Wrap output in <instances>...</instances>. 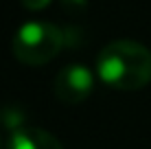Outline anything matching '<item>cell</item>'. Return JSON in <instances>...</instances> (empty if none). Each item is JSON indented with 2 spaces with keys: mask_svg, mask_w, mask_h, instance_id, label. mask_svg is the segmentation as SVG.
<instances>
[{
  "mask_svg": "<svg viewBox=\"0 0 151 149\" xmlns=\"http://www.w3.org/2000/svg\"><path fill=\"white\" fill-rule=\"evenodd\" d=\"M96 79L114 90H142L151 83V50L136 40H114L96 55Z\"/></svg>",
  "mask_w": 151,
  "mask_h": 149,
  "instance_id": "1",
  "label": "cell"
},
{
  "mask_svg": "<svg viewBox=\"0 0 151 149\" xmlns=\"http://www.w3.org/2000/svg\"><path fill=\"white\" fill-rule=\"evenodd\" d=\"M66 44V33L61 27L44 20L24 22L11 40L13 57L24 66H44L61 53Z\"/></svg>",
  "mask_w": 151,
  "mask_h": 149,
  "instance_id": "2",
  "label": "cell"
},
{
  "mask_svg": "<svg viewBox=\"0 0 151 149\" xmlns=\"http://www.w3.org/2000/svg\"><path fill=\"white\" fill-rule=\"evenodd\" d=\"M96 75L86 64H68L55 75V96L66 105H79L90 96Z\"/></svg>",
  "mask_w": 151,
  "mask_h": 149,
  "instance_id": "3",
  "label": "cell"
},
{
  "mask_svg": "<svg viewBox=\"0 0 151 149\" xmlns=\"http://www.w3.org/2000/svg\"><path fill=\"white\" fill-rule=\"evenodd\" d=\"M7 149H64V145L50 132L42 130V127L27 125L11 134V138L7 143Z\"/></svg>",
  "mask_w": 151,
  "mask_h": 149,
  "instance_id": "4",
  "label": "cell"
},
{
  "mask_svg": "<svg viewBox=\"0 0 151 149\" xmlns=\"http://www.w3.org/2000/svg\"><path fill=\"white\" fill-rule=\"evenodd\" d=\"M61 9L68 15H81L88 9V0H61Z\"/></svg>",
  "mask_w": 151,
  "mask_h": 149,
  "instance_id": "5",
  "label": "cell"
},
{
  "mask_svg": "<svg viewBox=\"0 0 151 149\" xmlns=\"http://www.w3.org/2000/svg\"><path fill=\"white\" fill-rule=\"evenodd\" d=\"M50 2H53V0H20V4H22L24 9H29V11H42V9H46Z\"/></svg>",
  "mask_w": 151,
  "mask_h": 149,
  "instance_id": "6",
  "label": "cell"
}]
</instances>
